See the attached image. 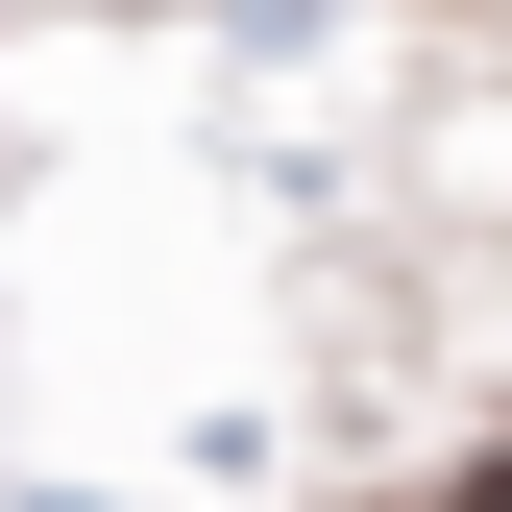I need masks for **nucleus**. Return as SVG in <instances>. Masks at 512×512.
Wrapping results in <instances>:
<instances>
[{"label":"nucleus","instance_id":"obj_1","mask_svg":"<svg viewBox=\"0 0 512 512\" xmlns=\"http://www.w3.org/2000/svg\"><path fill=\"white\" fill-rule=\"evenodd\" d=\"M488 512H512V488H488Z\"/></svg>","mask_w":512,"mask_h":512}]
</instances>
